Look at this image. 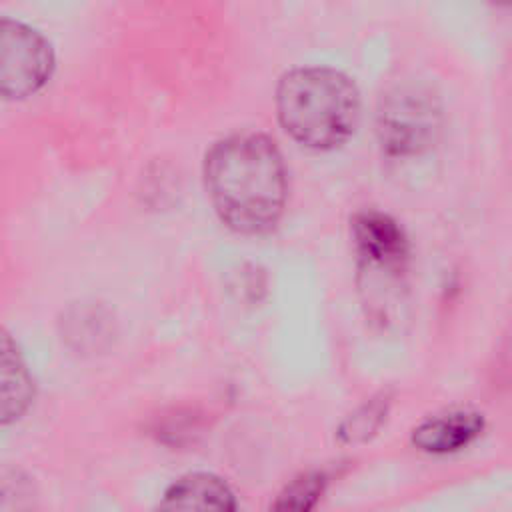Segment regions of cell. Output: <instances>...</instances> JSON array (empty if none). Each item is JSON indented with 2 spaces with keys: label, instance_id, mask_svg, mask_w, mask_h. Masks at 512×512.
Instances as JSON below:
<instances>
[{
  "label": "cell",
  "instance_id": "obj_1",
  "mask_svg": "<svg viewBox=\"0 0 512 512\" xmlns=\"http://www.w3.org/2000/svg\"><path fill=\"white\" fill-rule=\"evenodd\" d=\"M204 184L218 218L238 234L272 230L286 206L282 154L258 132H236L212 144L204 158Z\"/></svg>",
  "mask_w": 512,
  "mask_h": 512
},
{
  "label": "cell",
  "instance_id": "obj_8",
  "mask_svg": "<svg viewBox=\"0 0 512 512\" xmlns=\"http://www.w3.org/2000/svg\"><path fill=\"white\" fill-rule=\"evenodd\" d=\"M0 372V420L8 426L18 422L30 408L34 400V380L18 344L6 330H2L0 338Z\"/></svg>",
  "mask_w": 512,
  "mask_h": 512
},
{
  "label": "cell",
  "instance_id": "obj_3",
  "mask_svg": "<svg viewBox=\"0 0 512 512\" xmlns=\"http://www.w3.org/2000/svg\"><path fill=\"white\" fill-rule=\"evenodd\" d=\"M442 122L436 94L414 82L396 84L378 104L376 132L380 146L390 156H414L432 146Z\"/></svg>",
  "mask_w": 512,
  "mask_h": 512
},
{
  "label": "cell",
  "instance_id": "obj_4",
  "mask_svg": "<svg viewBox=\"0 0 512 512\" xmlns=\"http://www.w3.org/2000/svg\"><path fill=\"white\" fill-rule=\"evenodd\" d=\"M54 72V50L36 28L12 20H0V92L6 100H22L36 94Z\"/></svg>",
  "mask_w": 512,
  "mask_h": 512
},
{
  "label": "cell",
  "instance_id": "obj_10",
  "mask_svg": "<svg viewBox=\"0 0 512 512\" xmlns=\"http://www.w3.org/2000/svg\"><path fill=\"white\" fill-rule=\"evenodd\" d=\"M392 398L386 392H380L360 404L354 412H350L338 426V440L342 444H362L368 442L380 426L386 422L390 412Z\"/></svg>",
  "mask_w": 512,
  "mask_h": 512
},
{
  "label": "cell",
  "instance_id": "obj_2",
  "mask_svg": "<svg viewBox=\"0 0 512 512\" xmlns=\"http://www.w3.org/2000/svg\"><path fill=\"white\" fill-rule=\"evenodd\" d=\"M276 114L296 142L314 150L344 144L360 118V94L354 82L324 66L286 72L276 88Z\"/></svg>",
  "mask_w": 512,
  "mask_h": 512
},
{
  "label": "cell",
  "instance_id": "obj_5",
  "mask_svg": "<svg viewBox=\"0 0 512 512\" xmlns=\"http://www.w3.org/2000/svg\"><path fill=\"white\" fill-rule=\"evenodd\" d=\"M352 240L360 262L374 272H400L408 258L402 226L380 210L358 212L352 220Z\"/></svg>",
  "mask_w": 512,
  "mask_h": 512
},
{
  "label": "cell",
  "instance_id": "obj_7",
  "mask_svg": "<svg viewBox=\"0 0 512 512\" xmlns=\"http://www.w3.org/2000/svg\"><path fill=\"white\" fill-rule=\"evenodd\" d=\"M484 430V416L472 408H452L414 426L410 440L426 454H452L472 444Z\"/></svg>",
  "mask_w": 512,
  "mask_h": 512
},
{
  "label": "cell",
  "instance_id": "obj_9",
  "mask_svg": "<svg viewBox=\"0 0 512 512\" xmlns=\"http://www.w3.org/2000/svg\"><path fill=\"white\" fill-rule=\"evenodd\" d=\"M328 486L322 470H306L288 480L274 496L268 512H314Z\"/></svg>",
  "mask_w": 512,
  "mask_h": 512
},
{
  "label": "cell",
  "instance_id": "obj_6",
  "mask_svg": "<svg viewBox=\"0 0 512 512\" xmlns=\"http://www.w3.org/2000/svg\"><path fill=\"white\" fill-rule=\"evenodd\" d=\"M154 512H238V498L226 478L196 470L178 476L162 492Z\"/></svg>",
  "mask_w": 512,
  "mask_h": 512
}]
</instances>
